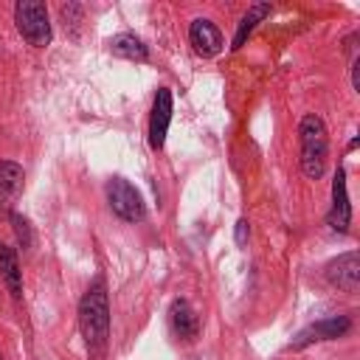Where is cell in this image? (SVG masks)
<instances>
[{
	"mask_svg": "<svg viewBox=\"0 0 360 360\" xmlns=\"http://www.w3.org/2000/svg\"><path fill=\"white\" fill-rule=\"evenodd\" d=\"M79 332L84 338L90 357L98 360L110 343V298L101 276L93 278V284L84 290L79 301Z\"/></svg>",
	"mask_w": 360,
	"mask_h": 360,
	"instance_id": "obj_1",
	"label": "cell"
},
{
	"mask_svg": "<svg viewBox=\"0 0 360 360\" xmlns=\"http://www.w3.org/2000/svg\"><path fill=\"white\" fill-rule=\"evenodd\" d=\"M298 141H301V169L309 180H318L326 172V160H329V132L323 118L307 112L298 124Z\"/></svg>",
	"mask_w": 360,
	"mask_h": 360,
	"instance_id": "obj_2",
	"label": "cell"
},
{
	"mask_svg": "<svg viewBox=\"0 0 360 360\" xmlns=\"http://www.w3.org/2000/svg\"><path fill=\"white\" fill-rule=\"evenodd\" d=\"M14 22L17 31L22 34V39L34 48H45L51 42V20H48V8L45 3L37 0H20L14 6Z\"/></svg>",
	"mask_w": 360,
	"mask_h": 360,
	"instance_id": "obj_3",
	"label": "cell"
},
{
	"mask_svg": "<svg viewBox=\"0 0 360 360\" xmlns=\"http://www.w3.org/2000/svg\"><path fill=\"white\" fill-rule=\"evenodd\" d=\"M107 202H110L112 214L124 222H143L146 219V202H143L141 191L124 177H112L107 183Z\"/></svg>",
	"mask_w": 360,
	"mask_h": 360,
	"instance_id": "obj_4",
	"label": "cell"
},
{
	"mask_svg": "<svg viewBox=\"0 0 360 360\" xmlns=\"http://www.w3.org/2000/svg\"><path fill=\"white\" fill-rule=\"evenodd\" d=\"M349 329H352V318H349V315H329V318H321V321L304 326V329L295 335V340L290 343V349H304V346L318 343V340H338V338H343Z\"/></svg>",
	"mask_w": 360,
	"mask_h": 360,
	"instance_id": "obj_5",
	"label": "cell"
},
{
	"mask_svg": "<svg viewBox=\"0 0 360 360\" xmlns=\"http://www.w3.org/2000/svg\"><path fill=\"white\" fill-rule=\"evenodd\" d=\"M329 228L338 233H349L352 225V202H349V188H346V169L338 166L332 177V208H329Z\"/></svg>",
	"mask_w": 360,
	"mask_h": 360,
	"instance_id": "obj_6",
	"label": "cell"
},
{
	"mask_svg": "<svg viewBox=\"0 0 360 360\" xmlns=\"http://www.w3.org/2000/svg\"><path fill=\"white\" fill-rule=\"evenodd\" d=\"M172 90L169 87H158L155 101H152V115H149V146L158 152L166 143V132L172 124Z\"/></svg>",
	"mask_w": 360,
	"mask_h": 360,
	"instance_id": "obj_7",
	"label": "cell"
},
{
	"mask_svg": "<svg viewBox=\"0 0 360 360\" xmlns=\"http://www.w3.org/2000/svg\"><path fill=\"white\" fill-rule=\"evenodd\" d=\"M326 278H329V284H335L343 292H357V287H360V253L349 250V253H340L338 259H332L326 264Z\"/></svg>",
	"mask_w": 360,
	"mask_h": 360,
	"instance_id": "obj_8",
	"label": "cell"
},
{
	"mask_svg": "<svg viewBox=\"0 0 360 360\" xmlns=\"http://www.w3.org/2000/svg\"><path fill=\"white\" fill-rule=\"evenodd\" d=\"M25 186V172L14 160H0V219L11 217L14 202L20 200Z\"/></svg>",
	"mask_w": 360,
	"mask_h": 360,
	"instance_id": "obj_9",
	"label": "cell"
},
{
	"mask_svg": "<svg viewBox=\"0 0 360 360\" xmlns=\"http://www.w3.org/2000/svg\"><path fill=\"white\" fill-rule=\"evenodd\" d=\"M188 42H191L194 53L202 56V59L217 56V53L222 51V45H225L219 28H217L211 20H205V17L191 20V25H188Z\"/></svg>",
	"mask_w": 360,
	"mask_h": 360,
	"instance_id": "obj_10",
	"label": "cell"
},
{
	"mask_svg": "<svg viewBox=\"0 0 360 360\" xmlns=\"http://www.w3.org/2000/svg\"><path fill=\"white\" fill-rule=\"evenodd\" d=\"M169 323H172V332H174L180 340H194V338L200 335V318H197L194 307H191L186 298H174V301H172Z\"/></svg>",
	"mask_w": 360,
	"mask_h": 360,
	"instance_id": "obj_11",
	"label": "cell"
},
{
	"mask_svg": "<svg viewBox=\"0 0 360 360\" xmlns=\"http://www.w3.org/2000/svg\"><path fill=\"white\" fill-rule=\"evenodd\" d=\"M0 278L3 284L8 287L11 298L20 301L22 298V270H20V262H17V253L0 242Z\"/></svg>",
	"mask_w": 360,
	"mask_h": 360,
	"instance_id": "obj_12",
	"label": "cell"
},
{
	"mask_svg": "<svg viewBox=\"0 0 360 360\" xmlns=\"http://www.w3.org/2000/svg\"><path fill=\"white\" fill-rule=\"evenodd\" d=\"M273 11V6L270 3H253L245 14H242V20H239V25H236V34H233V42H231V48L233 51H239L245 42H248V37L253 34V28L267 17Z\"/></svg>",
	"mask_w": 360,
	"mask_h": 360,
	"instance_id": "obj_13",
	"label": "cell"
},
{
	"mask_svg": "<svg viewBox=\"0 0 360 360\" xmlns=\"http://www.w3.org/2000/svg\"><path fill=\"white\" fill-rule=\"evenodd\" d=\"M110 51L121 59H129V62H146L149 59V48L135 37V34H118L110 39Z\"/></svg>",
	"mask_w": 360,
	"mask_h": 360,
	"instance_id": "obj_14",
	"label": "cell"
},
{
	"mask_svg": "<svg viewBox=\"0 0 360 360\" xmlns=\"http://www.w3.org/2000/svg\"><path fill=\"white\" fill-rule=\"evenodd\" d=\"M8 219L14 222V233H17L20 245H22V250H28V248H31V228H28V219H25V217H20V214H14V211H11V217H8Z\"/></svg>",
	"mask_w": 360,
	"mask_h": 360,
	"instance_id": "obj_15",
	"label": "cell"
},
{
	"mask_svg": "<svg viewBox=\"0 0 360 360\" xmlns=\"http://www.w3.org/2000/svg\"><path fill=\"white\" fill-rule=\"evenodd\" d=\"M248 236H250V225H248V219H239L236 222V245L242 248L248 242Z\"/></svg>",
	"mask_w": 360,
	"mask_h": 360,
	"instance_id": "obj_16",
	"label": "cell"
},
{
	"mask_svg": "<svg viewBox=\"0 0 360 360\" xmlns=\"http://www.w3.org/2000/svg\"><path fill=\"white\" fill-rule=\"evenodd\" d=\"M0 360H3V354H0Z\"/></svg>",
	"mask_w": 360,
	"mask_h": 360,
	"instance_id": "obj_17",
	"label": "cell"
}]
</instances>
